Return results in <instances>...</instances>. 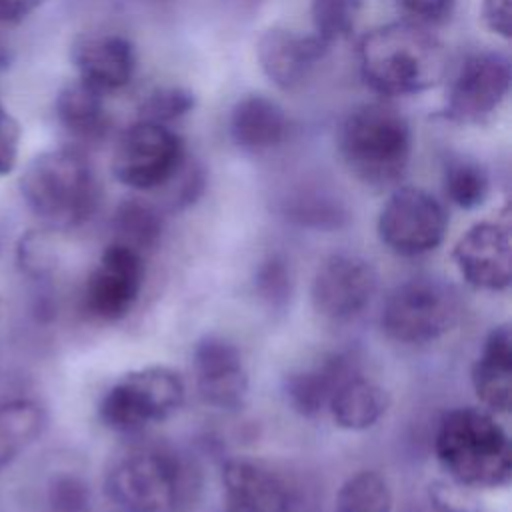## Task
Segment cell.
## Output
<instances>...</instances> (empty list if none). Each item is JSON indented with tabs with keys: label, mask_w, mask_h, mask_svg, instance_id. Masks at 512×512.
I'll list each match as a JSON object with an SVG mask.
<instances>
[{
	"label": "cell",
	"mask_w": 512,
	"mask_h": 512,
	"mask_svg": "<svg viewBox=\"0 0 512 512\" xmlns=\"http://www.w3.org/2000/svg\"><path fill=\"white\" fill-rule=\"evenodd\" d=\"M360 6L362 0H312L314 34L328 46L346 38L356 24Z\"/></svg>",
	"instance_id": "obj_27"
},
{
	"label": "cell",
	"mask_w": 512,
	"mask_h": 512,
	"mask_svg": "<svg viewBox=\"0 0 512 512\" xmlns=\"http://www.w3.org/2000/svg\"><path fill=\"white\" fill-rule=\"evenodd\" d=\"M484 26L508 40L512 36V0H482Z\"/></svg>",
	"instance_id": "obj_34"
},
{
	"label": "cell",
	"mask_w": 512,
	"mask_h": 512,
	"mask_svg": "<svg viewBox=\"0 0 512 512\" xmlns=\"http://www.w3.org/2000/svg\"><path fill=\"white\" fill-rule=\"evenodd\" d=\"M30 212L52 230L86 224L100 204V182L90 160L76 148L38 154L20 176Z\"/></svg>",
	"instance_id": "obj_4"
},
{
	"label": "cell",
	"mask_w": 512,
	"mask_h": 512,
	"mask_svg": "<svg viewBox=\"0 0 512 512\" xmlns=\"http://www.w3.org/2000/svg\"><path fill=\"white\" fill-rule=\"evenodd\" d=\"M434 454L448 478L474 490L506 486L512 476L508 432L486 408L448 410L434 432Z\"/></svg>",
	"instance_id": "obj_3"
},
{
	"label": "cell",
	"mask_w": 512,
	"mask_h": 512,
	"mask_svg": "<svg viewBox=\"0 0 512 512\" xmlns=\"http://www.w3.org/2000/svg\"><path fill=\"white\" fill-rule=\"evenodd\" d=\"M194 478L182 456L158 442H132L110 456L104 494L124 512H178Z\"/></svg>",
	"instance_id": "obj_2"
},
{
	"label": "cell",
	"mask_w": 512,
	"mask_h": 512,
	"mask_svg": "<svg viewBox=\"0 0 512 512\" xmlns=\"http://www.w3.org/2000/svg\"><path fill=\"white\" fill-rule=\"evenodd\" d=\"M116 512H124V510H116Z\"/></svg>",
	"instance_id": "obj_37"
},
{
	"label": "cell",
	"mask_w": 512,
	"mask_h": 512,
	"mask_svg": "<svg viewBox=\"0 0 512 512\" xmlns=\"http://www.w3.org/2000/svg\"><path fill=\"white\" fill-rule=\"evenodd\" d=\"M472 388L480 404L496 414L508 412L512 404V334L508 324L494 326L470 372Z\"/></svg>",
	"instance_id": "obj_19"
},
{
	"label": "cell",
	"mask_w": 512,
	"mask_h": 512,
	"mask_svg": "<svg viewBox=\"0 0 512 512\" xmlns=\"http://www.w3.org/2000/svg\"><path fill=\"white\" fill-rule=\"evenodd\" d=\"M224 512H286L288 492L280 476L250 458H230L220 474Z\"/></svg>",
	"instance_id": "obj_17"
},
{
	"label": "cell",
	"mask_w": 512,
	"mask_h": 512,
	"mask_svg": "<svg viewBox=\"0 0 512 512\" xmlns=\"http://www.w3.org/2000/svg\"><path fill=\"white\" fill-rule=\"evenodd\" d=\"M462 316L456 288L440 278L418 276L398 284L380 312L382 332L400 344H426L450 332Z\"/></svg>",
	"instance_id": "obj_7"
},
{
	"label": "cell",
	"mask_w": 512,
	"mask_h": 512,
	"mask_svg": "<svg viewBox=\"0 0 512 512\" xmlns=\"http://www.w3.org/2000/svg\"><path fill=\"white\" fill-rule=\"evenodd\" d=\"M392 508L388 480L376 470H360L340 484L332 512H392Z\"/></svg>",
	"instance_id": "obj_25"
},
{
	"label": "cell",
	"mask_w": 512,
	"mask_h": 512,
	"mask_svg": "<svg viewBox=\"0 0 512 512\" xmlns=\"http://www.w3.org/2000/svg\"><path fill=\"white\" fill-rule=\"evenodd\" d=\"M44 2L46 0H0V24H18Z\"/></svg>",
	"instance_id": "obj_35"
},
{
	"label": "cell",
	"mask_w": 512,
	"mask_h": 512,
	"mask_svg": "<svg viewBox=\"0 0 512 512\" xmlns=\"http://www.w3.org/2000/svg\"><path fill=\"white\" fill-rule=\"evenodd\" d=\"M256 288L268 304H284L290 296V272L286 264L276 256L264 260L256 274Z\"/></svg>",
	"instance_id": "obj_31"
},
{
	"label": "cell",
	"mask_w": 512,
	"mask_h": 512,
	"mask_svg": "<svg viewBox=\"0 0 512 512\" xmlns=\"http://www.w3.org/2000/svg\"><path fill=\"white\" fill-rule=\"evenodd\" d=\"M510 78L506 54L482 50L466 56L446 88L442 116L454 124H482L504 102Z\"/></svg>",
	"instance_id": "obj_10"
},
{
	"label": "cell",
	"mask_w": 512,
	"mask_h": 512,
	"mask_svg": "<svg viewBox=\"0 0 512 512\" xmlns=\"http://www.w3.org/2000/svg\"><path fill=\"white\" fill-rule=\"evenodd\" d=\"M46 426V410L32 398L0 404V474L32 446Z\"/></svg>",
	"instance_id": "obj_23"
},
{
	"label": "cell",
	"mask_w": 512,
	"mask_h": 512,
	"mask_svg": "<svg viewBox=\"0 0 512 512\" xmlns=\"http://www.w3.org/2000/svg\"><path fill=\"white\" fill-rule=\"evenodd\" d=\"M380 242L398 256H422L436 250L448 230L444 206L416 186L396 188L378 212Z\"/></svg>",
	"instance_id": "obj_9"
},
{
	"label": "cell",
	"mask_w": 512,
	"mask_h": 512,
	"mask_svg": "<svg viewBox=\"0 0 512 512\" xmlns=\"http://www.w3.org/2000/svg\"><path fill=\"white\" fill-rule=\"evenodd\" d=\"M408 22L430 26L444 22L454 6V0H396Z\"/></svg>",
	"instance_id": "obj_33"
},
{
	"label": "cell",
	"mask_w": 512,
	"mask_h": 512,
	"mask_svg": "<svg viewBox=\"0 0 512 512\" xmlns=\"http://www.w3.org/2000/svg\"><path fill=\"white\" fill-rule=\"evenodd\" d=\"M338 152L360 182L386 188L396 184L412 156V128L390 104L366 102L352 108L338 130Z\"/></svg>",
	"instance_id": "obj_5"
},
{
	"label": "cell",
	"mask_w": 512,
	"mask_h": 512,
	"mask_svg": "<svg viewBox=\"0 0 512 512\" xmlns=\"http://www.w3.org/2000/svg\"><path fill=\"white\" fill-rule=\"evenodd\" d=\"M196 106V96L188 88L182 86H160L150 90L140 106H138V120L168 124L190 114Z\"/></svg>",
	"instance_id": "obj_28"
},
{
	"label": "cell",
	"mask_w": 512,
	"mask_h": 512,
	"mask_svg": "<svg viewBox=\"0 0 512 512\" xmlns=\"http://www.w3.org/2000/svg\"><path fill=\"white\" fill-rule=\"evenodd\" d=\"M378 288L374 264L358 254H332L316 268L310 302L312 308L334 322H344L360 314Z\"/></svg>",
	"instance_id": "obj_12"
},
{
	"label": "cell",
	"mask_w": 512,
	"mask_h": 512,
	"mask_svg": "<svg viewBox=\"0 0 512 512\" xmlns=\"http://www.w3.org/2000/svg\"><path fill=\"white\" fill-rule=\"evenodd\" d=\"M20 124L0 100V176L10 174L18 164Z\"/></svg>",
	"instance_id": "obj_32"
},
{
	"label": "cell",
	"mask_w": 512,
	"mask_h": 512,
	"mask_svg": "<svg viewBox=\"0 0 512 512\" xmlns=\"http://www.w3.org/2000/svg\"><path fill=\"white\" fill-rule=\"evenodd\" d=\"M364 82L382 96H410L440 84L448 72V48L428 26L408 20L366 32L358 44Z\"/></svg>",
	"instance_id": "obj_1"
},
{
	"label": "cell",
	"mask_w": 512,
	"mask_h": 512,
	"mask_svg": "<svg viewBox=\"0 0 512 512\" xmlns=\"http://www.w3.org/2000/svg\"><path fill=\"white\" fill-rule=\"evenodd\" d=\"M442 186L446 198L454 206L462 210H474L488 198L490 176L478 160L468 156H452L444 164Z\"/></svg>",
	"instance_id": "obj_26"
},
{
	"label": "cell",
	"mask_w": 512,
	"mask_h": 512,
	"mask_svg": "<svg viewBox=\"0 0 512 512\" xmlns=\"http://www.w3.org/2000/svg\"><path fill=\"white\" fill-rule=\"evenodd\" d=\"M414 512H426V510H414ZM430 512H434V510H432V508H430Z\"/></svg>",
	"instance_id": "obj_36"
},
{
	"label": "cell",
	"mask_w": 512,
	"mask_h": 512,
	"mask_svg": "<svg viewBox=\"0 0 512 512\" xmlns=\"http://www.w3.org/2000/svg\"><path fill=\"white\" fill-rule=\"evenodd\" d=\"M48 504L52 512H88L90 486L78 474H56L48 484Z\"/></svg>",
	"instance_id": "obj_30"
},
{
	"label": "cell",
	"mask_w": 512,
	"mask_h": 512,
	"mask_svg": "<svg viewBox=\"0 0 512 512\" xmlns=\"http://www.w3.org/2000/svg\"><path fill=\"white\" fill-rule=\"evenodd\" d=\"M188 154L184 140L166 124L138 120L116 140L112 174L126 188L150 192L166 188Z\"/></svg>",
	"instance_id": "obj_8"
},
{
	"label": "cell",
	"mask_w": 512,
	"mask_h": 512,
	"mask_svg": "<svg viewBox=\"0 0 512 512\" xmlns=\"http://www.w3.org/2000/svg\"><path fill=\"white\" fill-rule=\"evenodd\" d=\"M228 134L240 150H272L288 136V116L276 100L264 94H246L230 110Z\"/></svg>",
	"instance_id": "obj_20"
},
{
	"label": "cell",
	"mask_w": 512,
	"mask_h": 512,
	"mask_svg": "<svg viewBox=\"0 0 512 512\" xmlns=\"http://www.w3.org/2000/svg\"><path fill=\"white\" fill-rule=\"evenodd\" d=\"M198 398L218 410H240L248 396V372L234 342L220 334H204L192 350Z\"/></svg>",
	"instance_id": "obj_14"
},
{
	"label": "cell",
	"mask_w": 512,
	"mask_h": 512,
	"mask_svg": "<svg viewBox=\"0 0 512 512\" xmlns=\"http://www.w3.org/2000/svg\"><path fill=\"white\" fill-rule=\"evenodd\" d=\"M426 494L434 512H484V502L478 490L448 476L432 480Z\"/></svg>",
	"instance_id": "obj_29"
},
{
	"label": "cell",
	"mask_w": 512,
	"mask_h": 512,
	"mask_svg": "<svg viewBox=\"0 0 512 512\" xmlns=\"http://www.w3.org/2000/svg\"><path fill=\"white\" fill-rule=\"evenodd\" d=\"M112 230L114 242L144 254L146 250H152L162 236V216L150 202L128 198L118 204L112 216Z\"/></svg>",
	"instance_id": "obj_24"
},
{
	"label": "cell",
	"mask_w": 512,
	"mask_h": 512,
	"mask_svg": "<svg viewBox=\"0 0 512 512\" xmlns=\"http://www.w3.org/2000/svg\"><path fill=\"white\" fill-rule=\"evenodd\" d=\"M70 58L78 80L102 94L128 86L136 72V48L122 34H82L74 40Z\"/></svg>",
	"instance_id": "obj_16"
},
{
	"label": "cell",
	"mask_w": 512,
	"mask_h": 512,
	"mask_svg": "<svg viewBox=\"0 0 512 512\" xmlns=\"http://www.w3.org/2000/svg\"><path fill=\"white\" fill-rule=\"evenodd\" d=\"M452 262L462 280L486 292H502L512 282L510 226L498 220L472 224L454 244Z\"/></svg>",
	"instance_id": "obj_13"
},
{
	"label": "cell",
	"mask_w": 512,
	"mask_h": 512,
	"mask_svg": "<svg viewBox=\"0 0 512 512\" xmlns=\"http://www.w3.org/2000/svg\"><path fill=\"white\" fill-rule=\"evenodd\" d=\"M184 380L168 366H144L120 376L98 402V420L112 432L136 434L178 412Z\"/></svg>",
	"instance_id": "obj_6"
},
{
	"label": "cell",
	"mask_w": 512,
	"mask_h": 512,
	"mask_svg": "<svg viewBox=\"0 0 512 512\" xmlns=\"http://www.w3.org/2000/svg\"><path fill=\"white\" fill-rule=\"evenodd\" d=\"M360 372L350 354L334 352L308 368H298L284 376L282 390L288 406L306 418L328 408L334 390L352 374Z\"/></svg>",
	"instance_id": "obj_18"
},
{
	"label": "cell",
	"mask_w": 512,
	"mask_h": 512,
	"mask_svg": "<svg viewBox=\"0 0 512 512\" xmlns=\"http://www.w3.org/2000/svg\"><path fill=\"white\" fill-rule=\"evenodd\" d=\"M144 278V254L112 240L86 278L82 306L96 320H122L138 302Z\"/></svg>",
	"instance_id": "obj_11"
},
{
	"label": "cell",
	"mask_w": 512,
	"mask_h": 512,
	"mask_svg": "<svg viewBox=\"0 0 512 512\" xmlns=\"http://www.w3.org/2000/svg\"><path fill=\"white\" fill-rule=\"evenodd\" d=\"M60 126L78 142L96 144L108 132V116L102 92L82 80L68 82L56 96Z\"/></svg>",
	"instance_id": "obj_22"
},
{
	"label": "cell",
	"mask_w": 512,
	"mask_h": 512,
	"mask_svg": "<svg viewBox=\"0 0 512 512\" xmlns=\"http://www.w3.org/2000/svg\"><path fill=\"white\" fill-rule=\"evenodd\" d=\"M330 46L316 34H298L282 26L266 28L256 40V58L264 76L280 90H296Z\"/></svg>",
	"instance_id": "obj_15"
},
{
	"label": "cell",
	"mask_w": 512,
	"mask_h": 512,
	"mask_svg": "<svg viewBox=\"0 0 512 512\" xmlns=\"http://www.w3.org/2000/svg\"><path fill=\"white\" fill-rule=\"evenodd\" d=\"M388 406L390 396L386 388L356 372L334 390L328 412L338 428L362 432L378 424L388 412Z\"/></svg>",
	"instance_id": "obj_21"
}]
</instances>
